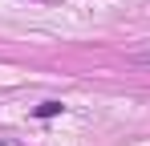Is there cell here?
<instances>
[{"label":"cell","mask_w":150,"mask_h":146,"mask_svg":"<svg viewBox=\"0 0 150 146\" xmlns=\"http://www.w3.org/2000/svg\"><path fill=\"white\" fill-rule=\"evenodd\" d=\"M61 110H65V106H61V101H53V97H49V101H41V106H33V118H41V122H45V118H57Z\"/></svg>","instance_id":"1"},{"label":"cell","mask_w":150,"mask_h":146,"mask_svg":"<svg viewBox=\"0 0 150 146\" xmlns=\"http://www.w3.org/2000/svg\"><path fill=\"white\" fill-rule=\"evenodd\" d=\"M126 61H130V65H146V69H150V45H146V49H130Z\"/></svg>","instance_id":"2"},{"label":"cell","mask_w":150,"mask_h":146,"mask_svg":"<svg viewBox=\"0 0 150 146\" xmlns=\"http://www.w3.org/2000/svg\"><path fill=\"white\" fill-rule=\"evenodd\" d=\"M0 146H16V142H0Z\"/></svg>","instance_id":"3"}]
</instances>
